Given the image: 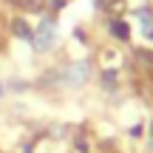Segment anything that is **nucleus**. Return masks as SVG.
<instances>
[{
    "label": "nucleus",
    "instance_id": "obj_1",
    "mask_svg": "<svg viewBox=\"0 0 153 153\" xmlns=\"http://www.w3.org/2000/svg\"><path fill=\"white\" fill-rule=\"evenodd\" d=\"M31 43H34L37 51L54 48V43H57V23L51 20V17H43V20H40V26L31 31Z\"/></svg>",
    "mask_w": 153,
    "mask_h": 153
},
{
    "label": "nucleus",
    "instance_id": "obj_2",
    "mask_svg": "<svg viewBox=\"0 0 153 153\" xmlns=\"http://www.w3.org/2000/svg\"><path fill=\"white\" fill-rule=\"evenodd\" d=\"M91 76V65L88 62H71V65H65V68H60V82L62 85H82V82Z\"/></svg>",
    "mask_w": 153,
    "mask_h": 153
},
{
    "label": "nucleus",
    "instance_id": "obj_3",
    "mask_svg": "<svg viewBox=\"0 0 153 153\" xmlns=\"http://www.w3.org/2000/svg\"><path fill=\"white\" fill-rule=\"evenodd\" d=\"M136 20L142 23L145 37H153V17H150V11H148V9H139V11H136Z\"/></svg>",
    "mask_w": 153,
    "mask_h": 153
},
{
    "label": "nucleus",
    "instance_id": "obj_4",
    "mask_svg": "<svg viewBox=\"0 0 153 153\" xmlns=\"http://www.w3.org/2000/svg\"><path fill=\"white\" fill-rule=\"evenodd\" d=\"M111 31H114L116 40H128V37H131V28H128L125 20H114V23H111Z\"/></svg>",
    "mask_w": 153,
    "mask_h": 153
},
{
    "label": "nucleus",
    "instance_id": "obj_5",
    "mask_svg": "<svg viewBox=\"0 0 153 153\" xmlns=\"http://www.w3.org/2000/svg\"><path fill=\"white\" fill-rule=\"evenodd\" d=\"M11 31H14L20 40H31V28H28L26 20H14V23H11Z\"/></svg>",
    "mask_w": 153,
    "mask_h": 153
},
{
    "label": "nucleus",
    "instance_id": "obj_6",
    "mask_svg": "<svg viewBox=\"0 0 153 153\" xmlns=\"http://www.w3.org/2000/svg\"><path fill=\"white\" fill-rule=\"evenodd\" d=\"M0 97H3V85H0Z\"/></svg>",
    "mask_w": 153,
    "mask_h": 153
},
{
    "label": "nucleus",
    "instance_id": "obj_7",
    "mask_svg": "<svg viewBox=\"0 0 153 153\" xmlns=\"http://www.w3.org/2000/svg\"><path fill=\"white\" fill-rule=\"evenodd\" d=\"M54 6H60V0H54Z\"/></svg>",
    "mask_w": 153,
    "mask_h": 153
}]
</instances>
